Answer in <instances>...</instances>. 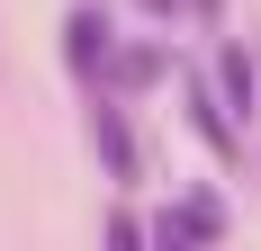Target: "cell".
I'll use <instances>...</instances> for the list:
<instances>
[{
	"mask_svg": "<svg viewBox=\"0 0 261 251\" xmlns=\"http://www.w3.org/2000/svg\"><path fill=\"white\" fill-rule=\"evenodd\" d=\"M108 54H117L108 9H72V18H63V63H72L81 81H99V72H108Z\"/></svg>",
	"mask_w": 261,
	"mask_h": 251,
	"instance_id": "7a4b0ae2",
	"label": "cell"
},
{
	"mask_svg": "<svg viewBox=\"0 0 261 251\" xmlns=\"http://www.w3.org/2000/svg\"><path fill=\"white\" fill-rule=\"evenodd\" d=\"M162 72H171V54H162V45H117V54H108V72H99V90L126 99V90H153Z\"/></svg>",
	"mask_w": 261,
	"mask_h": 251,
	"instance_id": "5b68a950",
	"label": "cell"
},
{
	"mask_svg": "<svg viewBox=\"0 0 261 251\" xmlns=\"http://www.w3.org/2000/svg\"><path fill=\"white\" fill-rule=\"evenodd\" d=\"M216 233H225V206L216 198H180V206L153 215V242H216Z\"/></svg>",
	"mask_w": 261,
	"mask_h": 251,
	"instance_id": "277c9868",
	"label": "cell"
},
{
	"mask_svg": "<svg viewBox=\"0 0 261 251\" xmlns=\"http://www.w3.org/2000/svg\"><path fill=\"white\" fill-rule=\"evenodd\" d=\"M189 125H198V144L216 162H243V125H234V108L216 99V81H189Z\"/></svg>",
	"mask_w": 261,
	"mask_h": 251,
	"instance_id": "3957f363",
	"label": "cell"
},
{
	"mask_svg": "<svg viewBox=\"0 0 261 251\" xmlns=\"http://www.w3.org/2000/svg\"><path fill=\"white\" fill-rule=\"evenodd\" d=\"M90 152L108 162V179H144V152H135V125H126V108H117V90L90 108Z\"/></svg>",
	"mask_w": 261,
	"mask_h": 251,
	"instance_id": "6da1fadb",
	"label": "cell"
}]
</instances>
